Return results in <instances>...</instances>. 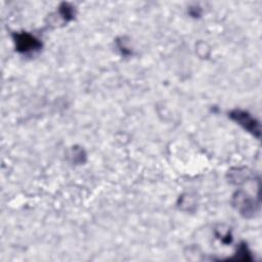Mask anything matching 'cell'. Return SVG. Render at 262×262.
Instances as JSON below:
<instances>
[{
	"mask_svg": "<svg viewBox=\"0 0 262 262\" xmlns=\"http://www.w3.org/2000/svg\"><path fill=\"white\" fill-rule=\"evenodd\" d=\"M229 117L239 124L244 129L251 132L253 135L259 138L260 136V126L259 123L247 112L241 110H234L229 113Z\"/></svg>",
	"mask_w": 262,
	"mask_h": 262,
	"instance_id": "cell-1",
	"label": "cell"
},
{
	"mask_svg": "<svg viewBox=\"0 0 262 262\" xmlns=\"http://www.w3.org/2000/svg\"><path fill=\"white\" fill-rule=\"evenodd\" d=\"M13 39L18 52L27 53L41 48L40 41L29 33H17L13 36Z\"/></svg>",
	"mask_w": 262,
	"mask_h": 262,
	"instance_id": "cell-2",
	"label": "cell"
},
{
	"mask_svg": "<svg viewBox=\"0 0 262 262\" xmlns=\"http://www.w3.org/2000/svg\"><path fill=\"white\" fill-rule=\"evenodd\" d=\"M233 204L241 212V214H244L246 217H248L249 214H253L255 212V203L250 198H248L245 192L238 191L233 196Z\"/></svg>",
	"mask_w": 262,
	"mask_h": 262,
	"instance_id": "cell-3",
	"label": "cell"
}]
</instances>
